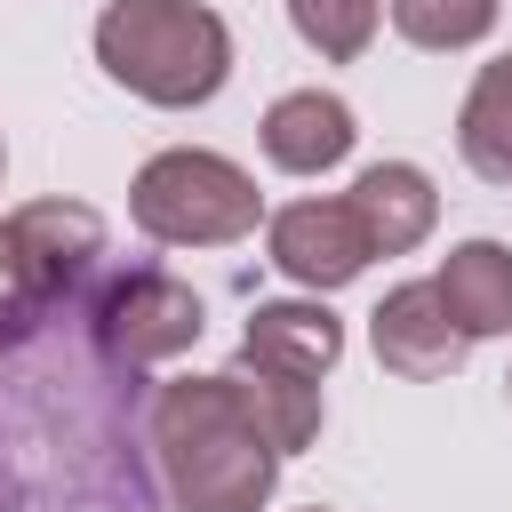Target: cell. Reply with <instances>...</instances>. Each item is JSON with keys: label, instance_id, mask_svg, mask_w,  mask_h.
I'll return each mask as SVG.
<instances>
[{"label": "cell", "instance_id": "d6986e66", "mask_svg": "<svg viewBox=\"0 0 512 512\" xmlns=\"http://www.w3.org/2000/svg\"><path fill=\"white\" fill-rule=\"evenodd\" d=\"M312 512H320V504H312Z\"/></svg>", "mask_w": 512, "mask_h": 512}, {"label": "cell", "instance_id": "6da1fadb", "mask_svg": "<svg viewBox=\"0 0 512 512\" xmlns=\"http://www.w3.org/2000/svg\"><path fill=\"white\" fill-rule=\"evenodd\" d=\"M152 448L176 512H264L280 448L240 416L224 376H168L152 392Z\"/></svg>", "mask_w": 512, "mask_h": 512}, {"label": "cell", "instance_id": "7c38bea8", "mask_svg": "<svg viewBox=\"0 0 512 512\" xmlns=\"http://www.w3.org/2000/svg\"><path fill=\"white\" fill-rule=\"evenodd\" d=\"M448 320L480 344V336H512V248L504 240H456L432 272Z\"/></svg>", "mask_w": 512, "mask_h": 512}, {"label": "cell", "instance_id": "52a82bcc", "mask_svg": "<svg viewBox=\"0 0 512 512\" xmlns=\"http://www.w3.org/2000/svg\"><path fill=\"white\" fill-rule=\"evenodd\" d=\"M8 224H16L32 272H40V288H48L56 304L96 280V264H104V216H96L88 200H24Z\"/></svg>", "mask_w": 512, "mask_h": 512}, {"label": "cell", "instance_id": "3957f363", "mask_svg": "<svg viewBox=\"0 0 512 512\" xmlns=\"http://www.w3.org/2000/svg\"><path fill=\"white\" fill-rule=\"evenodd\" d=\"M128 216L160 248H232V240L256 232L264 192H256V176L240 160H224L208 144H168V152H152L136 168Z\"/></svg>", "mask_w": 512, "mask_h": 512}, {"label": "cell", "instance_id": "8992f818", "mask_svg": "<svg viewBox=\"0 0 512 512\" xmlns=\"http://www.w3.org/2000/svg\"><path fill=\"white\" fill-rule=\"evenodd\" d=\"M368 344H376V360H384L392 376H408V384L456 376V368H464V352H472V336L448 320V304H440V288H432V280L392 288V296L368 312Z\"/></svg>", "mask_w": 512, "mask_h": 512}, {"label": "cell", "instance_id": "7a4b0ae2", "mask_svg": "<svg viewBox=\"0 0 512 512\" xmlns=\"http://www.w3.org/2000/svg\"><path fill=\"white\" fill-rule=\"evenodd\" d=\"M96 64L160 112H192L232 80V32L200 0H112L96 16Z\"/></svg>", "mask_w": 512, "mask_h": 512}, {"label": "cell", "instance_id": "ac0fdd59", "mask_svg": "<svg viewBox=\"0 0 512 512\" xmlns=\"http://www.w3.org/2000/svg\"><path fill=\"white\" fill-rule=\"evenodd\" d=\"M504 392H512V376H504Z\"/></svg>", "mask_w": 512, "mask_h": 512}, {"label": "cell", "instance_id": "277c9868", "mask_svg": "<svg viewBox=\"0 0 512 512\" xmlns=\"http://www.w3.org/2000/svg\"><path fill=\"white\" fill-rule=\"evenodd\" d=\"M200 296L176 280V272H160V264H128V272H112L104 288H96V304H88V336H96V352L112 360V368H160V360H176V352H192L200 344Z\"/></svg>", "mask_w": 512, "mask_h": 512}, {"label": "cell", "instance_id": "4fadbf2b", "mask_svg": "<svg viewBox=\"0 0 512 512\" xmlns=\"http://www.w3.org/2000/svg\"><path fill=\"white\" fill-rule=\"evenodd\" d=\"M456 152L480 184H512V56L480 64L456 112Z\"/></svg>", "mask_w": 512, "mask_h": 512}, {"label": "cell", "instance_id": "8fae6325", "mask_svg": "<svg viewBox=\"0 0 512 512\" xmlns=\"http://www.w3.org/2000/svg\"><path fill=\"white\" fill-rule=\"evenodd\" d=\"M224 384H232V400H240V416L280 448V456H296V448H312L320 440V376H296V368H272V360H232L224 368Z\"/></svg>", "mask_w": 512, "mask_h": 512}, {"label": "cell", "instance_id": "5b68a950", "mask_svg": "<svg viewBox=\"0 0 512 512\" xmlns=\"http://www.w3.org/2000/svg\"><path fill=\"white\" fill-rule=\"evenodd\" d=\"M264 256H272L296 288L328 296V288L360 280L376 248H368V232H360L352 200H288V208H272V216H264Z\"/></svg>", "mask_w": 512, "mask_h": 512}, {"label": "cell", "instance_id": "30bf717a", "mask_svg": "<svg viewBox=\"0 0 512 512\" xmlns=\"http://www.w3.org/2000/svg\"><path fill=\"white\" fill-rule=\"evenodd\" d=\"M240 352L248 360H272V368H296V376H328L344 360V320L320 296H280V304H256L248 312Z\"/></svg>", "mask_w": 512, "mask_h": 512}, {"label": "cell", "instance_id": "9c48e42d", "mask_svg": "<svg viewBox=\"0 0 512 512\" xmlns=\"http://www.w3.org/2000/svg\"><path fill=\"white\" fill-rule=\"evenodd\" d=\"M352 144H360L352 104L328 96V88H288V96H272V112H264V160L288 168V176H320V168H336Z\"/></svg>", "mask_w": 512, "mask_h": 512}, {"label": "cell", "instance_id": "2e32d148", "mask_svg": "<svg viewBox=\"0 0 512 512\" xmlns=\"http://www.w3.org/2000/svg\"><path fill=\"white\" fill-rule=\"evenodd\" d=\"M48 312H56V296L40 288V272H32L24 240H16V224L0 216V352H16Z\"/></svg>", "mask_w": 512, "mask_h": 512}, {"label": "cell", "instance_id": "e0dca14e", "mask_svg": "<svg viewBox=\"0 0 512 512\" xmlns=\"http://www.w3.org/2000/svg\"><path fill=\"white\" fill-rule=\"evenodd\" d=\"M0 168H8V144H0Z\"/></svg>", "mask_w": 512, "mask_h": 512}, {"label": "cell", "instance_id": "5bb4252c", "mask_svg": "<svg viewBox=\"0 0 512 512\" xmlns=\"http://www.w3.org/2000/svg\"><path fill=\"white\" fill-rule=\"evenodd\" d=\"M496 16H504V0H392V32L416 40V48H432V56L488 40Z\"/></svg>", "mask_w": 512, "mask_h": 512}, {"label": "cell", "instance_id": "9a60e30c", "mask_svg": "<svg viewBox=\"0 0 512 512\" xmlns=\"http://www.w3.org/2000/svg\"><path fill=\"white\" fill-rule=\"evenodd\" d=\"M376 0H288V24H296V40L320 56V64H352V56H368V40H376Z\"/></svg>", "mask_w": 512, "mask_h": 512}, {"label": "cell", "instance_id": "ba28073f", "mask_svg": "<svg viewBox=\"0 0 512 512\" xmlns=\"http://www.w3.org/2000/svg\"><path fill=\"white\" fill-rule=\"evenodd\" d=\"M344 200H352V216H360V232H368L376 256H408V248H424L432 224H440V192H432V176H424L416 160H376V168H360V184H352Z\"/></svg>", "mask_w": 512, "mask_h": 512}]
</instances>
